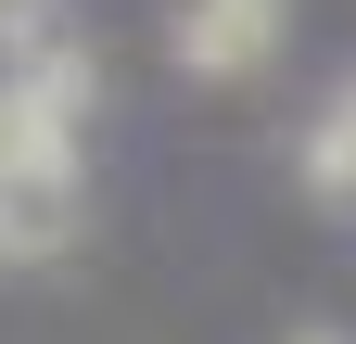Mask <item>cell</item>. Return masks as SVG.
<instances>
[{
	"label": "cell",
	"instance_id": "3",
	"mask_svg": "<svg viewBox=\"0 0 356 344\" xmlns=\"http://www.w3.org/2000/svg\"><path fill=\"white\" fill-rule=\"evenodd\" d=\"M26 13H38V0H0V26H26Z\"/></svg>",
	"mask_w": 356,
	"mask_h": 344
},
{
	"label": "cell",
	"instance_id": "5",
	"mask_svg": "<svg viewBox=\"0 0 356 344\" xmlns=\"http://www.w3.org/2000/svg\"><path fill=\"white\" fill-rule=\"evenodd\" d=\"M343 115H356V90H343Z\"/></svg>",
	"mask_w": 356,
	"mask_h": 344
},
{
	"label": "cell",
	"instance_id": "4",
	"mask_svg": "<svg viewBox=\"0 0 356 344\" xmlns=\"http://www.w3.org/2000/svg\"><path fill=\"white\" fill-rule=\"evenodd\" d=\"M293 344H343V331H293Z\"/></svg>",
	"mask_w": 356,
	"mask_h": 344
},
{
	"label": "cell",
	"instance_id": "1",
	"mask_svg": "<svg viewBox=\"0 0 356 344\" xmlns=\"http://www.w3.org/2000/svg\"><path fill=\"white\" fill-rule=\"evenodd\" d=\"M293 0H178V64L191 77H254L267 52H280Z\"/></svg>",
	"mask_w": 356,
	"mask_h": 344
},
{
	"label": "cell",
	"instance_id": "2",
	"mask_svg": "<svg viewBox=\"0 0 356 344\" xmlns=\"http://www.w3.org/2000/svg\"><path fill=\"white\" fill-rule=\"evenodd\" d=\"M305 191H318V204H356V115L343 102L305 127Z\"/></svg>",
	"mask_w": 356,
	"mask_h": 344
}]
</instances>
